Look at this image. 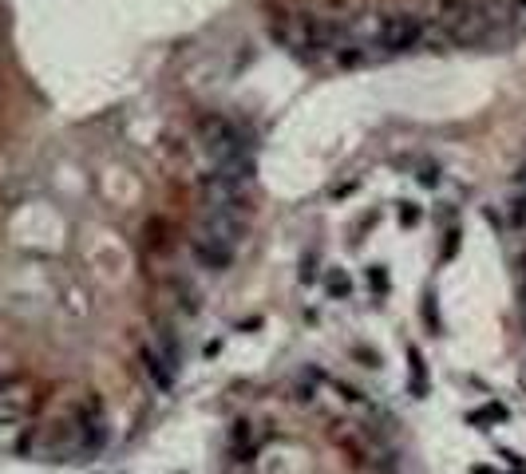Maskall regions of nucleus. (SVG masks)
<instances>
[{"mask_svg": "<svg viewBox=\"0 0 526 474\" xmlns=\"http://www.w3.org/2000/svg\"><path fill=\"white\" fill-rule=\"evenodd\" d=\"M198 131H202V150L210 155L214 166L233 162V158H249V146H245V134L238 123L222 119V115H206Z\"/></svg>", "mask_w": 526, "mask_h": 474, "instance_id": "f257e3e1", "label": "nucleus"}, {"mask_svg": "<svg viewBox=\"0 0 526 474\" xmlns=\"http://www.w3.org/2000/svg\"><path fill=\"white\" fill-rule=\"evenodd\" d=\"M24 423H28V400L20 395L13 376H0V427L16 431Z\"/></svg>", "mask_w": 526, "mask_h": 474, "instance_id": "f03ea898", "label": "nucleus"}, {"mask_svg": "<svg viewBox=\"0 0 526 474\" xmlns=\"http://www.w3.org/2000/svg\"><path fill=\"white\" fill-rule=\"evenodd\" d=\"M190 253H194V261L202 269H210V273H222V269L233 261V245H222V242H214V237H206V233H198L194 242H190Z\"/></svg>", "mask_w": 526, "mask_h": 474, "instance_id": "7ed1b4c3", "label": "nucleus"}, {"mask_svg": "<svg viewBox=\"0 0 526 474\" xmlns=\"http://www.w3.org/2000/svg\"><path fill=\"white\" fill-rule=\"evenodd\" d=\"M139 360H143V372L155 379V388H159V391H171V384H174V368L167 364L159 352H155V344H143V348H139Z\"/></svg>", "mask_w": 526, "mask_h": 474, "instance_id": "20e7f679", "label": "nucleus"}, {"mask_svg": "<svg viewBox=\"0 0 526 474\" xmlns=\"http://www.w3.org/2000/svg\"><path fill=\"white\" fill-rule=\"evenodd\" d=\"M511 419V411H506V403L499 400H487V403H479V407H471L467 411V423L471 427H499Z\"/></svg>", "mask_w": 526, "mask_h": 474, "instance_id": "39448f33", "label": "nucleus"}, {"mask_svg": "<svg viewBox=\"0 0 526 474\" xmlns=\"http://www.w3.org/2000/svg\"><path fill=\"white\" fill-rule=\"evenodd\" d=\"M353 277H348V269L332 265L329 273H325V292H329V301H353Z\"/></svg>", "mask_w": 526, "mask_h": 474, "instance_id": "423d86ee", "label": "nucleus"}, {"mask_svg": "<svg viewBox=\"0 0 526 474\" xmlns=\"http://www.w3.org/2000/svg\"><path fill=\"white\" fill-rule=\"evenodd\" d=\"M408 388H412L416 400L428 395V372H424V356H419V348H408Z\"/></svg>", "mask_w": 526, "mask_h": 474, "instance_id": "0eeeda50", "label": "nucleus"}, {"mask_svg": "<svg viewBox=\"0 0 526 474\" xmlns=\"http://www.w3.org/2000/svg\"><path fill=\"white\" fill-rule=\"evenodd\" d=\"M511 226L518 233H526V182H518V190L511 198Z\"/></svg>", "mask_w": 526, "mask_h": 474, "instance_id": "6e6552de", "label": "nucleus"}, {"mask_svg": "<svg viewBox=\"0 0 526 474\" xmlns=\"http://www.w3.org/2000/svg\"><path fill=\"white\" fill-rule=\"evenodd\" d=\"M396 218H400V226H404V230H416L419 221H424V210H419L416 202H400Z\"/></svg>", "mask_w": 526, "mask_h": 474, "instance_id": "1a4fd4ad", "label": "nucleus"}, {"mask_svg": "<svg viewBox=\"0 0 526 474\" xmlns=\"http://www.w3.org/2000/svg\"><path fill=\"white\" fill-rule=\"evenodd\" d=\"M416 182H419V186H428V190H435V186L443 182L440 166H435V162H419V171H416Z\"/></svg>", "mask_w": 526, "mask_h": 474, "instance_id": "9d476101", "label": "nucleus"}, {"mask_svg": "<svg viewBox=\"0 0 526 474\" xmlns=\"http://www.w3.org/2000/svg\"><path fill=\"white\" fill-rule=\"evenodd\" d=\"M317 265H320V257L317 253H305V261H301V281H305V285L317 281Z\"/></svg>", "mask_w": 526, "mask_h": 474, "instance_id": "9b49d317", "label": "nucleus"}, {"mask_svg": "<svg viewBox=\"0 0 526 474\" xmlns=\"http://www.w3.org/2000/svg\"><path fill=\"white\" fill-rule=\"evenodd\" d=\"M455 253H459V230L447 233V242H443V261H451Z\"/></svg>", "mask_w": 526, "mask_h": 474, "instance_id": "f8f14e48", "label": "nucleus"}, {"mask_svg": "<svg viewBox=\"0 0 526 474\" xmlns=\"http://www.w3.org/2000/svg\"><path fill=\"white\" fill-rule=\"evenodd\" d=\"M424 320H428L431 329H440V313H435V301H431V297L424 301Z\"/></svg>", "mask_w": 526, "mask_h": 474, "instance_id": "ddd939ff", "label": "nucleus"}, {"mask_svg": "<svg viewBox=\"0 0 526 474\" xmlns=\"http://www.w3.org/2000/svg\"><path fill=\"white\" fill-rule=\"evenodd\" d=\"M372 289H376V297H384V292H388V277H384L380 269H372Z\"/></svg>", "mask_w": 526, "mask_h": 474, "instance_id": "4468645a", "label": "nucleus"}, {"mask_svg": "<svg viewBox=\"0 0 526 474\" xmlns=\"http://www.w3.org/2000/svg\"><path fill=\"white\" fill-rule=\"evenodd\" d=\"M471 474H506V471H499V466H471Z\"/></svg>", "mask_w": 526, "mask_h": 474, "instance_id": "2eb2a0df", "label": "nucleus"}]
</instances>
